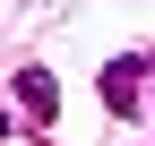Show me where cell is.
<instances>
[{"instance_id": "cell-1", "label": "cell", "mask_w": 155, "mask_h": 146, "mask_svg": "<svg viewBox=\"0 0 155 146\" xmlns=\"http://www.w3.org/2000/svg\"><path fill=\"white\" fill-rule=\"evenodd\" d=\"M95 95H104L112 120H138L147 112V60L138 52H121V60H104V78H95Z\"/></svg>"}, {"instance_id": "cell-2", "label": "cell", "mask_w": 155, "mask_h": 146, "mask_svg": "<svg viewBox=\"0 0 155 146\" xmlns=\"http://www.w3.org/2000/svg\"><path fill=\"white\" fill-rule=\"evenodd\" d=\"M17 112L35 120V129H52V112H61V78H52V69H17Z\"/></svg>"}]
</instances>
